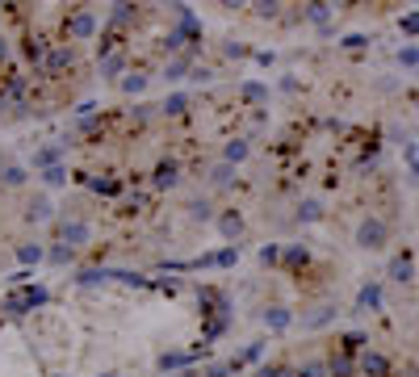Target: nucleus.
I'll return each mask as SVG.
<instances>
[{"label":"nucleus","instance_id":"obj_1","mask_svg":"<svg viewBox=\"0 0 419 377\" xmlns=\"http://www.w3.org/2000/svg\"><path fill=\"white\" fill-rule=\"evenodd\" d=\"M151 185H155V189H176V185H180V164H176V160H164V164H155V176H151Z\"/></svg>","mask_w":419,"mask_h":377}]
</instances>
